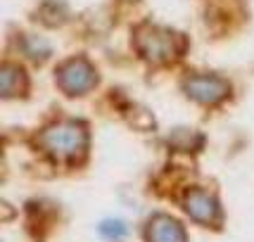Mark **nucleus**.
<instances>
[{"mask_svg": "<svg viewBox=\"0 0 254 242\" xmlns=\"http://www.w3.org/2000/svg\"><path fill=\"white\" fill-rule=\"evenodd\" d=\"M38 145L48 157L57 162H74L88 150V128L86 123L74 119L55 121L38 133Z\"/></svg>", "mask_w": 254, "mask_h": 242, "instance_id": "nucleus-1", "label": "nucleus"}, {"mask_svg": "<svg viewBox=\"0 0 254 242\" xmlns=\"http://www.w3.org/2000/svg\"><path fill=\"white\" fill-rule=\"evenodd\" d=\"M135 48L143 60L150 64H169L183 53V38L171 29H164L159 24H140L133 33Z\"/></svg>", "mask_w": 254, "mask_h": 242, "instance_id": "nucleus-2", "label": "nucleus"}, {"mask_svg": "<svg viewBox=\"0 0 254 242\" xmlns=\"http://www.w3.org/2000/svg\"><path fill=\"white\" fill-rule=\"evenodd\" d=\"M57 86L64 90L66 95H86L88 90L95 88L98 83V71L93 69L88 60L83 57H71L66 60L64 64H60V69L55 71Z\"/></svg>", "mask_w": 254, "mask_h": 242, "instance_id": "nucleus-3", "label": "nucleus"}, {"mask_svg": "<svg viewBox=\"0 0 254 242\" xmlns=\"http://www.w3.org/2000/svg\"><path fill=\"white\" fill-rule=\"evenodd\" d=\"M183 90L190 100L199 105H219L231 95L228 81L216 74H190L183 81Z\"/></svg>", "mask_w": 254, "mask_h": 242, "instance_id": "nucleus-4", "label": "nucleus"}, {"mask_svg": "<svg viewBox=\"0 0 254 242\" xmlns=\"http://www.w3.org/2000/svg\"><path fill=\"white\" fill-rule=\"evenodd\" d=\"M183 209L188 211L197 223H204V226H216L221 221V207H219L216 197L209 190H202V187H195L186 195Z\"/></svg>", "mask_w": 254, "mask_h": 242, "instance_id": "nucleus-5", "label": "nucleus"}, {"mask_svg": "<svg viewBox=\"0 0 254 242\" xmlns=\"http://www.w3.org/2000/svg\"><path fill=\"white\" fill-rule=\"evenodd\" d=\"M147 242H186V231L176 219L157 214L147 223Z\"/></svg>", "mask_w": 254, "mask_h": 242, "instance_id": "nucleus-6", "label": "nucleus"}, {"mask_svg": "<svg viewBox=\"0 0 254 242\" xmlns=\"http://www.w3.org/2000/svg\"><path fill=\"white\" fill-rule=\"evenodd\" d=\"M26 88H29V81H26L24 69H19L12 62L2 64V69H0V95L5 100L19 98L26 93Z\"/></svg>", "mask_w": 254, "mask_h": 242, "instance_id": "nucleus-7", "label": "nucleus"}, {"mask_svg": "<svg viewBox=\"0 0 254 242\" xmlns=\"http://www.w3.org/2000/svg\"><path fill=\"white\" fill-rule=\"evenodd\" d=\"M124 233H126V226H124V221L119 219H107L100 223V235L102 238H122Z\"/></svg>", "mask_w": 254, "mask_h": 242, "instance_id": "nucleus-8", "label": "nucleus"}]
</instances>
